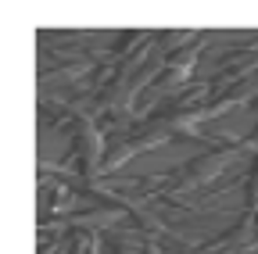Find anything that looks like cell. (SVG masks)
<instances>
[{
    "instance_id": "obj_1",
    "label": "cell",
    "mask_w": 258,
    "mask_h": 254,
    "mask_svg": "<svg viewBox=\"0 0 258 254\" xmlns=\"http://www.w3.org/2000/svg\"><path fill=\"white\" fill-rule=\"evenodd\" d=\"M240 154H244V147H215V150H208L201 157H194L190 165H179V168L165 172L169 190H161V194H165V197H179L183 190H198V186L212 183L215 176H222L226 168H230Z\"/></svg>"
},
{
    "instance_id": "obj_2",
    "label": "cell",
    "mask_w": 258,
    "mask_h": 254,
    "mask_svg": "<svg viewBox=\"0 0 258 254\" xmlns=\"http://www.w3.org/2000/svg\"><path fill=\"white\" fill-rule=\"evenodd\" d=\"M161 143H172V133L158 129V125H144V133L125 136V140H118V143H115V150L104 157V165H101V176L118 172V168L129 161V157H137V154H144V150H154V147H161Z\"/></svg>"
},
{
    "instance_id": "obj_3",
    "label": "cell",
    "mask_w": 258,
    "mask_h": 254,
    "mask_svg": "<svg viewBox=\"0 0 258 254\" xmlns=\"http://www.w3.org/2000/svg\"><path fill=\"white\" fill-rule=\"evenodd\" d=\"M125 211L122 208H93V211H83V215H72L69 218V226L72 229H108V226H115V222L122 218Z\"/></svg>"
},
{
    "instance_id": "obj_4",
    "label": "cell",
    "mask_w": 258,
    "mask_h": 254,
    "mask_svg": "<svg viewBox=\"0 0 258 254\" xmlns=\"http://www.w3.org/2000/svg\"><path fill=\"white\" fill-rule=\"evenodd\" d=\"M244 208L258 215V161H254V168H251V179H247V204H244Z\"/></svg>"
},
{
    "instance_id": "obj_5",
    "label": "cell",
    "mask_w": 258,
    "mask_h": 254,
    "mask_svg": "<svg viewBox=\"0 0 258 254\" xmlns=\"http://www.w3.org/2000/svg\"><path fill=\"white\" fill-rule=\"evenodd\" d=\"M108 254H122V250H115V247H111V250H108Z\"/></svg>"
}]
</instances>
